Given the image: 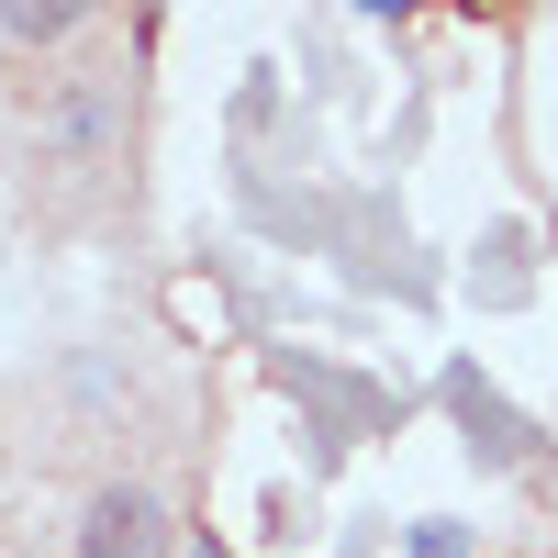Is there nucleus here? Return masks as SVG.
<instances>
[{
	"label": "nucleus",
	"mask_w": 558,
	"mask_h": 558,
	"mask_svg": "<svg viewBox=\"0 0 558 558\" xmlns=\"http://www.w3.org/2000/svg\"><path fill=\"white\" fill-rule=\"evenodd\" d=\"M413 558H481V547H470L458 514H425V525H413Z\"/></svg>",
	"instance_id": "5"
},
{
	"label": "nucleus",
	"mask_w": 558,
	"mask_h": 558,
	"mask_svg": "<svg viewBox=\"0 0 558 558\" xmlns=\"http://www.w3.org/2000/svg\"><path fill=\"white\" fill-rule=\"evenodd\" d=\"M179 536H168V502L146 492V481H101L78 502V558H168Z\"/></svg>",
	"instance_id": "2"
},
{
	"label": "nucleus",
	"mask_w": 558,
	"mask_h": 558,
	"mask_svg": "<svg viewBox=\"0 0 558 558\" xmlns=\"http://www.w3.org/2000/svg\"><path fill=\"white\" fill-rule=\"evenodd\" d=\"M123 146V89L112 78H57L34 101V157L45 168H101Z\"/></svg>",
	"instance_id": "1"
},
{
	"label": "nucleus",
	"mask_w": 558,
	"mask_h": 558,
	"mask_svg": "<svg viewBox=\"0 0 558 558\" xmlns=\"http://www.w3.org/2000/svg\"><path fill=\"white\" fill-rule=\"evenodd\" d=\"M89 12H68V0H0V45H78Z\"/></svg>",
	"instance_id": "4"
},
{
	"label": "nucleus",
	"mask_w": 558,
	"mask_h": 558,
	"mask_svg": "<svg viewBox=\"0 0 558 558\" xmlns=\"http://www.w3.org/2000/svg\"><path fill=\"white\" fill-rule=\"evenodd\" d=\"M447 402H458V413H470V447H492V458H525V425H514V413H502V391L481 380V368H470V357H458V368H447Z\"/></svg>",
	"instance_id": "3"
}]
</instances>
